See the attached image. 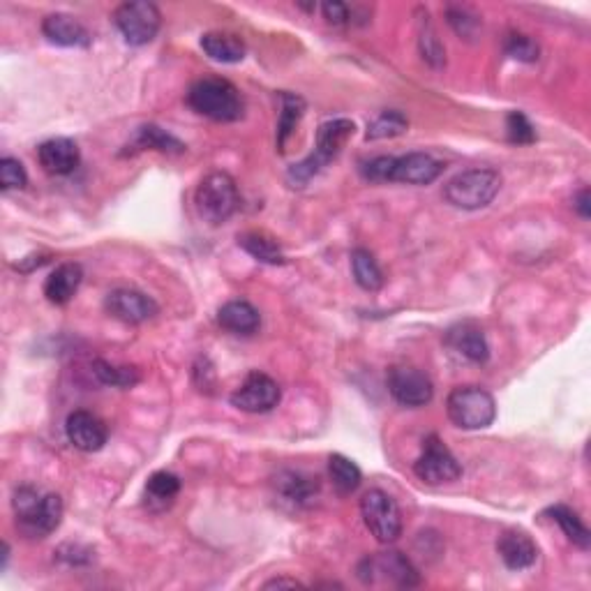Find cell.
Wrapping results in <instances>:
<instances>
[{
    "mask_svg": "<svg viewBox=\"0 0 591 591\" xmlns=\"http://www.w3.org/2000/svg\"><path fill=\"white\" fill-rule=\"evenodd\" d=\"M12 508L17 515V527L28 538H47L61 527L63 522V499L56 492L42 495L33 485H21L14 490Z\"/></svg>",
    "mask_w": 591,
    "mask_h": 591,
    "instance_id": "obj_1",
    "label": "cell"
},
{
    "mask_svg": "<svg viewBox=\"0 0 591 591\" xmlns=\"http://www.w3.org/2000/svg\"><path fill=\"white\" fill-rule=\"evenodd\" d=\"M187 104L199 116L211 118L218 123H236L243 118L245 104L238 88L227 79L204 77L194 81L187 91Z\"/></svg>",
    "mask_w": 591,
    "mask_h": 591,
    "instance_id": "obj_2",
    "label": "cell"
},
{
    "mask_svg": "<svg viewBox=\"0 0 591 591\" xmlns=\"http://www.w3.org/2000/svg\"><path fill=\"white\" fill-rule=\"evenodd\" d=\"M354 130L356 125L354 121H349V118H333V121L321 123L317 130V146H314V153H310L303 162H298L289 169V181L303 185L308 183L310 178L317 176L321 169L328 167V164L342 153L344 144L354 137Z\"/></svg>",
    "mask_w": 591,
    "mask_h": 591,
    "instance_id": "obj_3",
    "label": "cell"
},
{
    "mask_svg": "<svg viewBox=\"0 0 591 591\" xmlns=\"http://www.w3.org/2000/svg\"><path fill=\"white\" fill-rule=\"evenodd\" d=\"M501 190V176L495 169H467L453 176L444 187V197L462 211H481L490 206Z\"/></svg>",
    "mask_w": 591,
    "mask_h": 591,
    "instance_id": "obj_4",
    "label": "cell"
},
{
    "mask_svg": "<svg viewBox=\"0 0 591 591\" xmlns=\"http://www.w3.org/2000/svg\"><path fill=\"white\" fill-rule=\"evenodd\" d=\"M194 204H197L201 220L208 224H224L238 211L241 194L227 171H211L194 192Z\"/></svg>",
    "mask_w": 591,
    "mask_h": 591,
    "instance_id": "obj_5",
    "label": "cell"
},
{
    "mask_svg": "<svg viewBox=\"0 0 591 591\" xmlns=\"http://www.w3.org/2000/svg\"><path fill=\"white\" fill-rule=\"evenodd\" d=\"M446 411L462 430H485L495 423L497 402L481 386H458L448 395Z\"/></svg>",
    "mask_w": 591,
    "mask_h": 591,
    "instance_id": "obj_6",
    "label": "cell"
},
{
    "mask_svg": "<svg viewBox=\"0 0 591 591\" xmlns=\"http://www.w3.org/2000/svg\"><path fill=\"white\" fill-rule=\"evenodd\" d=\"M358 578L365 585H377V582H388L395 587H416L421 582V575L414 564L398 550L377 552V555L365 557L358 564Z\"/></svg>",
    "mask_w": 591,
    "mask_h": 591,
    "instance_id": "obj_7",
    "label": "cell"
},
{
    "mask_svg": "<svg viewBox=\"0 0 591 591\" xmlns=\"http://www.w3.org/2000/svg\"><path fill=\"white\" fill-rule=\"evenodd\" d=\"M114 24L130 47H144L160 33L162 14L157 5L148 3V0H132V3L118 5V10L114 12Z\"/></svg>",
    "mask_w": 591,
    "mask_h": 591,
    "instance_id": "obj_8",
    "label": "cell"
},
{
    "mask_svg": "<svg viewBox=\"0 0 591 591\" xmlns=\"http://www.w3.org/2000/svg\"><path fill=\"white\" fill-rule=\"evenodd\" d=\"M365 527L379 543H395L402 536V513L395 499L384 490H368L361 499Z\"/></svg>",
    "mask_w": 591,
    "mask_h": 591,
    "instance_id": "obj_9",
    "label": "cell"
},
{
    "mask_svg": "<svg viewBox=\"0 0 591 591\" xmlns=\"http://www.w3.org/2000/svg\"><path fill=\"white\" fill-rule=\"evenodd\" d=\"M414 474L425 485H446L458 481L462 476V465L455 460V455L448 451V446L437 435L425 437L423 451L414 462Z\"/></svg>",
    "mask_w": 591,
    "mask_h": 591,
    "instance_id": "obj_10",
    "label": "cell"
},
{
    "mask_svg": "<svg viewBox=\"0 0 591 591\" xmlns=\"http://www.w3.org/2000/svg\"><path fill=\"white\" fill-rule=\"evenodd\" d=\"M388 393L393 395L395 402H400L402 407H425L430 405L435 398V386L428 374L418 368H409V365H395L388 370Z\"/></svg>",
    "mask_w": 591,
    "mask_h": 591,
    "instance_id": "obj_11",
    "label": "cell"
},
{
    "mask_svg": "<svg viewBox=\"0 0 591 591\" xmlns=\"http://www.w3.org/2000/svg\"><path fill=\"white\" fill-rule=\"evenodd\" d=\"M282 391L278 381L264 372H250L241 386L231 393V405L245 414H266L280 405Z\"/></svg>",
    "mask_w": 591,
    "mask_h": 591,
    "instance_id": "obj_12",
    "label": "cell"
},
{
    "mask_svg": "<svg viewBox=\"0 0 591 591\" xmlns=\"http://www.w3.org/2000/svg\"><path fill=\"white\" fill-rule=\"evenodd\" d=\"M444 171V162H439L430 153H407L393 157L388 183H407V185H430Z\"/></svg>",
    "mask_w": 591,
    "mask_h": 591,
    "instance_id": "obj_13",
    "label": "cell"
},
{
    "mask_svg": "<svg viewBox=\"0 0 591 591\" xmlns=\"http://www.w3.org/2000/svg\"><path fill=\"white\" fill-rule=\"evenodd\" d=\"M104 308L111 317L125 324H144V321L153 319L160 312V305L155 303L144 291L137 289H114L104 301Z\"/></svg>",
    "mask_w": 591,
    "mask_h": 591,
    "instance_id": "obj_14",
    "label": "cell"
},
{
    "mask_svg": "<svg viewBox=\"0 0 591 591\" xmlns=\"http://www.w3.org/2000/svg\"><path fill=\"white\" fill-rule=\"evenodd\" d=\"M65 435L74 448L84 453H95L104 448L109 439V430L100 416L91 414L86 409H77L67 416Z\"/></svg>",
    "mask_w": 591,
    "mask_h": 591,
    "instance_id": "obj_15",
    "label": "cell"
},
{
    "mask_svg": "<svg viewBox=\"0 0 591 591\" xmlns=\"http://www.w3.org/2000/svg\"><path fill=\"white\" fill-rule=\"evenodd\" d=\"M275 492L282 504H287L291 508H308L312 506V501L319 495V478L305 476L301 471L294 469H284L275 476Z\"/></svg>",
    "mask_w": 591,
    "mask_h": 591,
    "instance_id": "obj_16",
    "label": "cell"
},
{
    "mask_svg": "<svg viewBox=\"0 0 591 591\" xmlns=\"http://www.w3.org/2000/svg\"><path fill=\"white\" fill-rule=\"evenodd\" d=\"M42 35L47 37L51 44H58V47H67V49L91 47V33L86 31V26L74 17H70V14H63V12L44 17Z\"/></svg>",
    "mask_w": 591,
    "mask_h": 591,
    "instance_id": "obj_17",
    "label": "cell"
},
{
    "mask_svg": "<svg viewBox=\"0 0 591 591\" xmlns=\"http://www.w3.org/2000/svg\"><path fill=\"white\" fill-rule=\"evenodd\" d=\"M37 162H40V167L51 176H67L79 167V146L74 144L72 139L65 137L49 139L37 148Z\"/></svg>",
    "mask_w": 591,
    "mask_h": 591,
    "instance_id": "obj_18",
    "label": "cell"
},
{
    "mask_svg": "<svg viewBox=\"0 0 591 591\" xmlns=\"http://www.w3.org/2000/svg\"><path fill=\"white\" fill-rule=\"evenodd\" d=\"M497 552L511 571H527L538 559V545L534 538L520 529L504 531L497 541Z\"/></svg>",
    "mask_w": 591,
    "mask_h": 591,
    "instance_id": "obj_19",
    "label": "cell"
},
{
    "mask_svg": "<svg viewBox=\"0 0 591 591\" xmlns=\"http://www.w3.org/2000/svg\"><path fill=\"white\" fill-rule=\"evenodd\" d=\"M446 344L455 354L471 363H485L490 358V347L483 331L474 324H458L446 333Z\"/></svg>",
    "mask_w": 591,
    "mask_h": 591,
    "instance_id": "obj_20",
    "label": "cell"
},
{
    "mask_svg": "<svg viewBox=\"0 0 591 591\" xmlns=\"http://www.w3.org/2000/svg\"><path fill=\"white\" fill-rule=\"evenodd\" d=\"M81 280H84V268L74 261H65L44 282V296L54 305H67L79 291Z\"/></svg>",
    "mask_w": 591,
    "mask_h": 591,
    "instance_id": "obj_21",
    "label": "cell"
},
{
    "mask_svg": "<svg viewBox=\"0 0 591 591\" xmlns=\"http://www.w3.org/2000/svg\"><path fill=\"white\" fill-rule=\"evenodd\" d=\"M218 324L234 335H252L259 331L261 314L248 301H229L218 310Z\"/></svg>",
    "mask_w": 591,
    "mask_h": 591,
    "instance_id": "obj_22",
    "label": "cell"
},
{
    "mask_svg": "<svg viewBox=\"0 0 591 591\" xmlns=\"http://www.w3.org/2000/svg\"><path fill=\"white\" fill-rule=\"evenodd\" d=\"M132 148L134 151H157V153H167V155H181L185 153V144L181 139H176L174 134H169L167 130H162L160 125L155 123H146L141 125L130 144H127V151Z\"/></svg>",
    "mask_w": 591,
    "mask_h": 591,
    "instance_id": "obj_23",
    "label": "cell"
},
{
    "mask_svg": "<svg viewBox=\"0 0 591 591\" xmlns=\"http://www.w3.org/2000/svg\"><path fill=\"white\" fill-rule=\"evenodd\" d=\"M201 49H204V54L211 58V61H218V63H241L245 58V42L241 37L234 35V33H206L201 37Z\"/></svg>",
    "mask_w": 591,
    "mask_h": 591,
    "instance_id": "obj_24",
    "label": "cell"
},
{
    "mask_svg": "<svg viewBox=\"0 0 591 591\" xmlns=\"http://www.w3.org/2000/svg\"><path fill=\"white\" fill-rule=\"evenodd\" d=\"M238 245L254 257L261 264H271V266H282L287 264V257L280 248V243L275 241L273 236L261 234V231H245V234L238 236Z\"/></svg>",
    "mask_w": 591,
    "mask_h": 591,
    "instance_id": "obj_25",
    "label": "cell"
},
{
    "mask_svg": "<svg viewBox=\"0 0 591 591\" xmlns=\"http://www.w3.org/2000/svg\"><path fill=\"white\" fill-rule=\"evenodd\" d=\"M351 271H354V280L365 291H379L384 287V271L374 259V254L365 248H356L351 252Z\"/></svg>",
    "mask_w": 591,
    "mask_h": 591,
    "instance_id": "obj_26",
    "label": "cell"
},
{
    "mask_svg": "<svg viewBox=\"0 0 591 591\" xmlns=\"http://www.w3.org/2000/svg\"><path fill=\"white\" fill-rule=\"evenodd\" d=\"M548 515L561 527V531H564V536L568 538V541H571L573 545H578L580 550H589L591 534H589L585 522H582V518L573 511V508L557 504V506L548 508Z\"/></svg>",
    "mask_w": 591,
    "mask_h": 591,
    "instance_id": "obj_27",
    "label": "cell"
},
{
    "mask_svg": "<svg viewBox=\"0 0 591 591\" xmlns=\"http://www.w3.org/2000/svg\"><path fill=\"white\" fill-rule=\"evenodd\" d=\"M280 121H278V148L287 151V141L305 116V100L296 93H280Z\"/></svg>",
    "mask_w": 591,
    "mask_h": 591,
    "instance_id": "obj_28",
    "label": "cell"
},
{
    "mask_svg": "<svg viewBox=\"0 0 591 591\" xmlns=\"http://www.w3.org/2000/svg\"><path fill=\"white\" fill-rule=\"evenodd\" d=\"M328 474H331L333 488L338 490L340 495H351V492H356L358 485L363 481V474L356 462L344 458L340 453H335L328 458Z\"/></svg>",
    "mask_w": 591,
    "mask_h": 591,
    "instance_id": "obj_29",
    "label": "cell"
},
{
    "mask_svg": "<svg viewBox=\"0 0 591 591\" xmlns=\"http://www.w3.org/2000/svg\"><path fill=\"white\" fill-rule=\"evenodd\" d=\"M181 492V478L171 471H155L146 483V501L151 506L167 508Z\"/></svg>",
    "mask_w": 591,
    "mask_h": 591,
    "instance_id": "obj_30",
    "label": "cell"
},
{
    "mask_svg": "<svg viewBox=\"0 0 591 591\" xmlns=\"http://www.w3.org/2000/svg\"><path fill=\"white\" fill-rule=\"evenodd\" d=\"M409 130V121L402 111L388 109L381 111L379 116H374L368 123V132H365V139L368 141H379V139H393L400 137Z\"/></svg>",
    "mask_w": 591,
    "mask_h": 591,
    "instance_id": "obj_31",
    "label": "cell"
},
{
    "mask_svg": "<svg viewBox=\"0 0 591 591\" xmlns=\"http://www.w3.org/2000/svg\"><path fill=\"white\" fill-rule=\"evenodd\" d=\"M93 372L104 386L114 388H132L141 381V372L134 368V365H114L107 361H95Z\"/></svg>",
    "mask_w": 591,
    "mask_h": 591,
    "instance_id": "obj_32",
    "label": "cell"
},
{
    "mask_svg": "<svg viewBox=\"0 0 591 591\" xmlns=\"http://www.w3.org/2000/svg\"><path fill=\"white\" fill-rule=\"evenodd\" d=\"M421 37H418V47H421V54H423V61L428 63L430 67H444L446 65V49L441 40L437 37V31L432 28L430 24V17L428 12H425V17H421Z\"/></svg>",
    "mask_w": 591,
    "mask_h": 591,
    "instance_id": "obj_33",
    "label": "cell"
},
{
    "mask_svg": "<svg viewBox=\"0 0 591 591\" xmlns=\"http://www.w3.org/2000/svg\"><path fill=\"white\" fill-rule=\"evenodd\" d=\"M504 51L513 61L520 63H536L538 56H541V47L531 40L525 33H511L504 42Z\"/></svg>",
    "mask_w": 591,
    "mask_h": 591,
    "instance_id": "obj_34",
    "label": "cell"
},
{
    "mask_svg": "<svg viewBox=\"0 0 591 591\" xmlns=\"http://www.w3.org/2000/svg\"><path fill=\"white\" fill-rule=\"evenodd\" d=\"M506 137L515 146H529L536 141V130L522 111H511L506 116Z\"/></svg>",
    "mask_w": 591,
    "mask_h": 591,
    "instance_id": "obj_35",
    "label": "cell"
},
{
    "mask_svg": "<svg viewBox=\"0 0 591 591\" xmlns=\"http://www.w3.org/2000/svg\"><path fill=\"white\" fill-rule=\"evenodd\" d=\"M28 185V174L24 164L14 157H3L0 160V187L3 190H21Z\"/></svg>",
    "mask_w": 591,
    "mask_h": 591,
    "instance_id": "obj_36",
    "label": "cell"
},
{
    "mask_svg": "<svg viewBox=\"0 0 591 591\" xmlns=\"http://www.w3.org/2000/svg\"><path fill=\"white\" fill-rule=\"evenodd\" d=\"M446 17H448V24H451L453 31L458 33L460 37H465V40H474L478 28H481V21H478L474 14L462 10V7H448Z\"/></svg>",
    "mask_w": 591,
    "mask_h": 591,
    "instance_id": "obj_37",
    "label": "cell"
},
{
    "mask_svg": "<svg viewBox=\"0 0 591 591\" xmlns=\"http://www.w3.org/2000/svg\"><path fill=\"white\" fill-rule=\"evenodd\" d=\"M321 12H324V19L331 26H347L351 21L349 7L340 3V0H328V3L321 5Z\"/></svg>",
    "mask_w": 591,
    "mask_h": 591,
    "instance_id": "obj_38",
    "label": "cell"
},
{
    "mask_svg": "<svg viewBox=\"0 0 591 591\" xmlns=\"http://www.w3.org/2000/svg\"><path fill=\"white\" fill-rule=\"evenodd\" d=\"M573 208L578 211L580 218L589 220V215H591V192H589V187H582V190L575 194Z\"/></svg>",
    "mask_w": 591,
    "mask_h": 591,
    "instance_id": "obj_39",
    "label": "cell"
},
{
    "mask_svg": "<svg viewBox=\"0 0 591 591\" xmlns=\"http://www.w3.org/2000/svg\"><path fill=\"white\" fill-rule=\"evenodd\" d=\"M301 587H303L301 582L294 578H273L264 585V589H301Z\"/></svg>",
    "mask_w": 591,
    "mask_h": 591,
    "instance_id": "obj_40",
    "label": "cell"
}]
</instances>
